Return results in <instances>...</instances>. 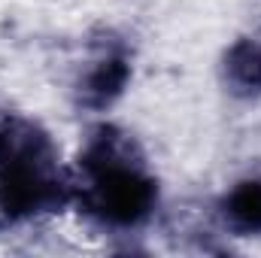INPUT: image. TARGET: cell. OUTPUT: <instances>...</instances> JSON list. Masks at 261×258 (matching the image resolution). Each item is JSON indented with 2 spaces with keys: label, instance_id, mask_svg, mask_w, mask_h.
Instances as JSON below:
<instances>
[{
  "label": "cell",
  "instance_id": "277c9868",
  "mask_svg": "<svg viewBox=\"0 0 261 258\" xmlns=\"http://www.w3.org/2000/svg\"><path fill=\"white\" fill-rule=\"evenodd\" d=\"M216 222L231 237H261V167L240 173L225 186V192L216 200Z\"/></svg>",
  "mask_w": 261,
  "mask_h": 258
},
{
  "label": "cell",
  "instance_id": "7a4b0ae2",
  "mask_svg": "<svg viewBox=\"0 0 261 258\" xmlns=\"http://www.w3.org/2000/svg\"><path fill=\"white\" fill-rule=\"evenodd\" d=\"M73 210V167L37 116L0 113V225L21 228Z\"/></svg>",
  "mask_w": 261,
  "mask_h": 258
},
{
  "label": "cell",
  "instance_id": "3957f363",
  "mask_svg": "<svg viewBox=\"0 0 261 258\" xmlns=\"http://www.w3.org/2000/svg\"><path fill=\"white\" fill-rule=\"evenodd\" d=\"M130 82H134V52L125 40L107 34L82 58L70 82V94L79 113L103 116L130 91Z\"/></svg>",
  "mask_w": 261,
  "mask_h": 258
},
{
  "label": "cell",
  "instance_id": "5b68a950",
  "mask_svg": "<svg viewBox=\"0 0 261 258\" xmlns=\"http://www.w3.org/2000/svg\"><path fill=\"white\" fill-rule=\"evenodd\" d=\"M222 91L237 104L261 100V37L243 34L231 40L219 58Z\"/></svg>",
  "mask_w": 261,
  "mask_h": 258
},
{
  "label": "cell",
  "instance_id": "6da1fadb",
  "mask_svg": "<svg viewBox=\"0 0 261 258\" xmlns=\"http://www.w3.org/2000/svg\"><path fill=\"white\" fill-rule=\"evenodd\" d=\"M73 210L113 234L143 231L161 210V179L146 146L116 122H94L73 158Z\"/></svg>",
  "mask_w": 261,
  "mask_h": 258
}]
</instances>
